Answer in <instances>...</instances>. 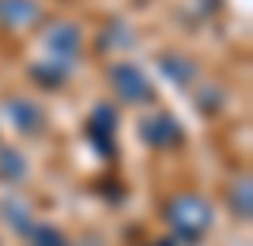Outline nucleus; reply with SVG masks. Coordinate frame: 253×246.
I'll return each instance as SVG.
<instances>
[{"label": "nucleus", "mask_w": 253, "mask_h": 246, "mask_svg": "<svg viewBox=\"0 0 253 246\" xmlns=\"http://www.w3.org/2000/svg\"><path fill=\"white\" fill-rule=\"evenodd\" d=\"M0 171L8 174V178H19L27 167H23V159H15V151H8V148H0Z\"/></svg>", "instance_id": "7"}, {"label": "nucleus", "mask_w": 253, "mask_h": 246, "mask_svg": "<svg viewBox=\"0 0 253 246\" xmlns=\"http://www.w3.org/2000/svg\"><path fill=\"white\" fill-rule=\"evenodd\" d=\"M31 239H34V246H64V239L53 227H31Z\"/></svg>", "instance_id": "8"}, {"label": "nucleus", "mask_w": 253, "mask_h": 246, "mask_svg": "<svg viewBox=\"0 0 253 246\" xmlns=\"http://www.w3.org/2000/svg\"><path fill=\"white\" fill-rule=\"evenodd\" d=\"M38 19V8L31 0H0V23L8 27H27V23Z\"/></svg>", "instance_id": "4"}, {"label": "nucleus", "mask_w": 253, "mask_h": 246, "mask_svg": "<svg viewBox=\"0 0 253 246\" xmlns=\"http://www.w3.org/2000/svg\"><path fill=\"white\" fill-rule=\"evenodd\" d=\"M181 137V129H178V121L174 118H167V114H159V118H151V121H144V140L148 144H174V140Z\"/></svg>", "instance_id": "3"}, {"label": "nucleus", "mask_w": 253, "mask_h": 246, "mask_svg": "<svg viewBox=\"0 0 253 246\" xmlns=\"http://www.w3.org/2000/svg\"><path fill=\"white\" fill-rule=\"evenodd\" d=\"M234 208H238V216H250V186L242 182V190H234Z\"/></svg>", "instance_id": "9"}, {"label": "nucleus", "mask_w": 253, "mask_h": 246, "mask_svg": "<svg viewBox=\"0 0 253 246\" xmlns=\"http://www.w3.org/2000/svg\"><path fill=\"white\" fill-rule=\"evenodd\" d=\"M11 114H19V129H38V121H42L34 102H11Z\"/></svg>", "instance_id": "5"}, {"label": "nucleus", "mask_w": 253, "mask_h": 246, "mask_svg": "<svg viewBox=\"0 0 253 246\" xmlns=\"http://www.w3.org/2000/svg\"><path fill=\"white\" fill-rule=\"evenodd\" d=\"M49 46H53V49H64V53H72L76 46H80V34H76L72 27H61V31H53Z\"/></svg>", "instance_id": "6"}, {"label": "nucleus", "mask_w": 253, "mask_h": 246, "mask_svg": "<svg viewBox=\"0 0 253 246\" xmlns=\"http://www.w3.org/2000/svg\"><path fill=\"white\" fill-rule=\"evenodd\" d=\"M110 80H114L117 95L125 98V102H144V98H151V84L136 64H117L114 72H110Z\"/></svg>", "instance_id": "2"}, {"label": "nucleus", "mask_w": 253, "mask_h": 246, "mask_svg": "<svg viewBox=\"0 0 253 246\" xmlns=\"http://www.w3.org/2000/svg\"><path fill=\"white\" fill-rule=\"evenodd\" d=\"M170 224L178 227L185 239H197V235L208 231L211 212H208V204H204L201 197H178V201L170 204Z\"/></svg>", "instance_id": "1"}]
</instances>
